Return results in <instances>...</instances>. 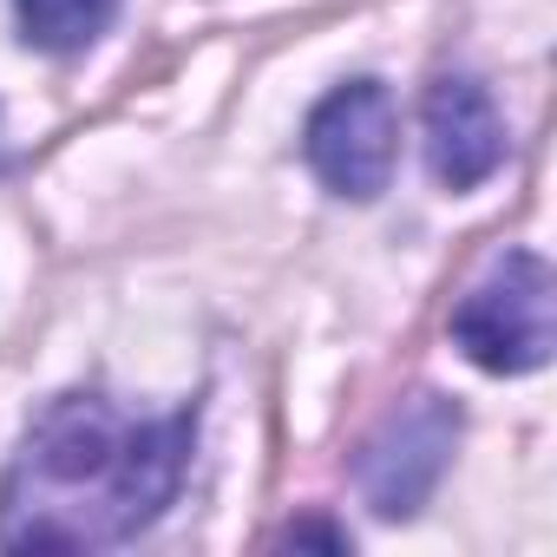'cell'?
Here are the masks:
<instances>
[{
	"label": "cell",
	"instance_id": "obj_1",
	"mask_svg": "<svg viewBox=\"0 0 557 557\" xmlns=\"http://www.w3.org/2000/svg\"><path fill=\"white\" fill-rule=\"evenodd\" d=\"M190 420H138L112 400H53L8 485H0V544L8 550H112L138 537L177 492Z\"/></svg>",
	"mask_w": 557,
	"mask_h": 557
},
{
	"label": "cell",
	"instance_id": "obj_2",
	"mask_svg": "<svg viewBox=\"0 0 557 557\" xmlns=\"http://www.w3.org/2000/svg\"><path fill=\"white\" fill-rule=\"evenodd\" d=\"M453 342L492 374H531L550 361V269L531 249H505L453 309Z\"/></svg>",
	"mask_w": 557,
	"mask_h": 557
},
{
	"label": "cell",
	"instance_id": "obj_3",
	"mask_svg": "<svg viewBox=\"0 0 557 557\" xmlns=\"http://www.w3.org/2000/svg\"><path fill=\"white\" fill-rule=\"evenodd\" d=\"M459 440V413L440 394H413L400 413H387V426L361 446V492L381 518H407L426 505V492L440 485L446 459Z\"/></svg>",
	"mask_w": 557,
	"mask_h": 557
},
{
	"label": "cell",
	"instance_id": "obj_4",
	"mask_svg": "<svg viewBox=\"0 0 557 557\" xmlns=\"http://www.w3.org/2000/svg\"><path fill=\"white\" fill-rule=\"evenodd\" d=\"M309 164L342 197H381L394 177V99L374 79L329 92L309 119Z\"/></svg>",
	"mask_w": 557,
	"mask_h": 557
},
{
	"label": "cell",
	"instance_id": "obj_5",
	"mask_svg": "<svg viewBox=\"0 0 557 557\" xmlns=\"http://www.w3.org/2000/svg\"><path fill=\"white\" fill-rule=\"evenodd\" d=\"M426 164L446 190H472L505 164V119L479 79L453 73L426 92Z\"/></svg>",
	"mask_w": 557,
	"mask_h": 557
},
{
	"label": "cell",
	"instance_id": "obj_6",
	"mask_svg": "<svg viewBox=\"0 0 557 557\" xmlns=\"http://www.w3.org/2000/svg\"><path fill=\"white\" fill-rule=\"evenodd\" d=\"M119 14V0H21V27L47 53H86Z\"/></svg>",
	"mask_w": 557,
	"mask_h": 557
}]
</instances>
